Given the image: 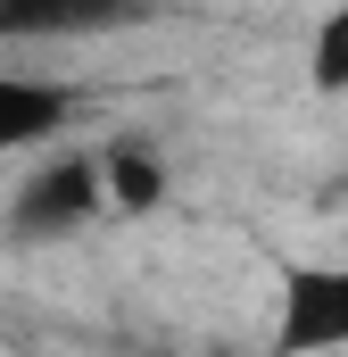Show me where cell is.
<instances>
[{
    "instance_id": "cell-3",
    "label": "cell",
    "mask_w": 348,
    "mask_h": 357,
    "mask_svg": "<svg viewBox=\"0 0 348 357\" xmlns=\"http://www.w3.org/2000/svg\"><path fill=\"white\" fill-rule=\"evenodd\" d=\"M67 125H75V91L58 75H42L33 59H0V167L8 158L25 167V158L58 150Z\"/></svg>"
},
{
    "instance_id": "cell-5",
    "label": "cell",
    "mask_w": 348,
    "mask_h": 357,
    "mask_svg": "<svg viewBox=\"0 0 348 357\" xmlns=\"http://www.w3.org/2000/svg\"><path fill=\"white\" fill-rule=\"evenodd\" d=\"M100 167H108V208L116 216H150L166 199V183H174L150 142H100Z\"/></svg>"
},
{
    "instance_id": "cell-4",
    "label": "cell",
    "mask_w": 348,
    "mask_h": 357,
    "mask_svg": "<svg viewBox=\"0 0 348 357\" xmlns=\"http://www.w3.org/2000/svg\"><path fill=\"white\" fill-rule=\"evenodd\" d=\"M116 17H125V0H0V59H33L42 67V50L108 33Z\"/></svg>"
},
{
    "instance_id": "cell-1",
    "label": "cell",
    "mask_w": 348,
    "mask_h": 357,
    "mask_svg": "<svg viewBox=\"0 0 348 357\" xmlns=\"http://www.w3.org/2000/svg\"><path fill=\"white\" fill-rule=\"evenodd\" d=\"M108 216H116L108 208V167H100V150H84V142H58V150L25 158V175L8 183V199H0V233L17 250L84 241L91 225H108Z\"/></svg>"
},
{
    "instance_id": "cell-6",
    "label": "cell",
    "mask_w": 348,
    "mask_h": 357,
    "mask_svg": "<svg viewBox=\"0 0 348 357\" xmlns=\"http://www.w3.org/2000/svg\"><path fill=\"white\" fill-rule=\"evenodd\" d=\"M299 75L315 100H348V0H332L315 25H307V59H299Z\"/></svg>"
},
{
    "instance_id": "cell-2",
    "label": "cell",
    "mask_w": 348,
    "mask_h": 357,
    "mask_svg": "<svg viewBox=\"0 0 348 357\" xmlns=\"http://www.w3.org/2000/svg\"><path fill=\"white\" fill-rule=\"evenodd\" d=\"M265 349L274 357H348V250L282 266Z\"/></svg>"
}]
</instances>
